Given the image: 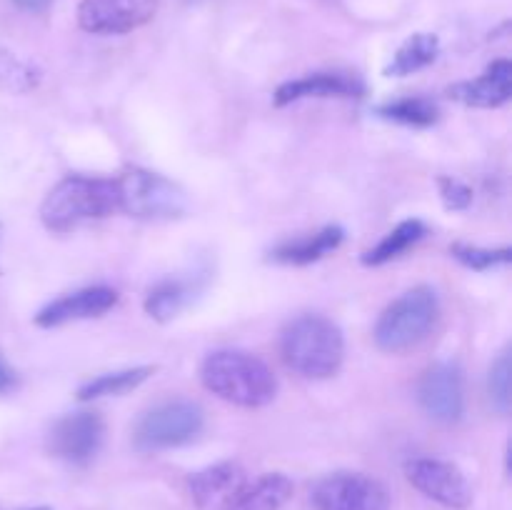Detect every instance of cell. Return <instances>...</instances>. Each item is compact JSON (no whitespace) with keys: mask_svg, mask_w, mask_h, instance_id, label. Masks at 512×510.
I'll return each instance as SVG.
<instances>
[{"mask_svg":"<svg viewBox=\"0 0 512 510\" xmlns=\"http://www.w3.org/2000/svg\"><path fill=\"white\" fill-rule=\"evenodd\" d=\"M205 390L238 408H265L278 395V378L263 358L245 350H213L200 363Z\"/></svg>","mask_w":512,"mask_h":510,"instance_id":"6da1fadb","label":"cell"},{"mask_svg":"<svg viewBox=\"0 0 512 510\" xmlns=\"http://www.w3.org/2000/svg\"><path fill=\"white\" fill-rule=\"evenodd\" d=\"M280 355L283 363L303 378H333L345 360L343 330L325 315H300L285 325Z\"/></svg>","mask_w":512,"mask_h":510,"instance_id":"7a4b0ae2","label":"cell"},{"mask_svg":"<svg viewBox=\"0 0 512 510\" xmlns=\"http://www.w3.org/2000/svg\"><path fill=\"white\" fill-rule=\"evenodd\" d=\"M118 210L115 178L68 175L53 185L40 205V220L50 233H70L93 220H103Z\"/></svg>","mask_w":512,"mask_h":510,"instance_id":"3957f363","label":"cell"},{"mask_svg":"<svg viewBox=\"0 0 512 510\" xmlns=\"http://www.w3.org/2000/svg\"><path fill=\"white\" fill-rule=\"evenodd\" d=\"M440 318V298L430 285H415L380 313L373 338L383 353H408L418 348Z\"/></svg>","mask_w":512,"mask_h":510,"instance_id":"277c9868","label":"cell"},{"mask_svg":"<svg viewBox=\"0 0 512 510\" xmlns=\"http://www.w3.org/2000/svg\"><path fill=\"white\" fill-rule=\"evenodd\" d=\"M118 210L138 220H175L188 213V195L178 183L145 168H128L115 178Z\"/></svg>","mask_w":512,"mask_h":510,"instance_id":"5b68a950","label":"cell"},{"mask_svg":"<svg viewBox=\"0 0 512 510\" xmlns=\"http://www.w3.org/2000/svg\"><path fill=\"white\" fill-rule=\"evenodd\" d=\"M205 428V410L193 400H165L138 418L133 445L140 453H163L183 448L200 438Z\"/></svg>","mask_w":512,"mask_h":510,"instance_id":"8992f818","label":"cell"},{"mask_svg":"<svg viewBox=\"0 0 512 510\" xmlns=\"http://www.w3.org/2000/svg\"><path fill=\"white\" fill-rule=\"evenodd\" d=\"M390 493L365 473H330L310 488L315 510H390Z\"/></svg>","mask_w":512,"mask_h":510,"instance_id":"52a82bcc","label":"cell"},{"mask_svg":"<svg viewBox=\"0 0 512 510\" xmlns=\"http://www.w3.org/2000/svg\"><path fill=\"white\" fill-rule=\"evenodd\" d=\"M405 478L418 493L448 510H468L473 505V485L450 460L413 458L405 463Z\"/></svg>","mask_w":512,"mask_h":510,"instance_id":"ba28073f","label":"cell"},{"mask_svg":"<svg viewBox=\"0 0 512 510\" xmlns=\"http://www.w3.org/2000/svg\"><path fill=\"white\" fill-rule=\"evenodd\" d=\"M418 403L435 423L455 425L465 415V375L455 360L430 365L418 380Z\"/></svg>","mask_w":512,"mask_h":510,"instance_id":"9c48e42d","label":"cell"},{"mask_svg":"<svg viewBox=\"0 0 512 510\" xmlns=\"http://www.w3.org/2000/svg\"><path fill=\"white\" fill-rule=\"evenodd\" d=\"M105 440V423L93 410H78L55 420L48 435V448L55 458L70 465L93 463Z\"/></svg>","mask_w":512,"mask_h":510,"instance_id":"30bf717a","label":"cell"},{"mask_svg":"<svg viewBox=\"0 0 512 510\" xmlns=\"http://www.w3.org/2000/svg\"><path fill=\"white\" fill-rule=\"evenodd\" d=\"M160 0H80L78 25L90 35H125L158 15Z\"/></svg>","mask_w":512,"mask_h":510,"instance_id":"8fae6325","label":"cell"},{"mask_svg":"<svg viewBox=\"0 0 512 510\" xmlns=\"http://www.w3.org/2000/svg\"><path fill=\"white\" fill-rule=\"evenodd\" d=\"M115 303H118V290L110 285H90V288L73 290V293L50 300L35 313L33 320L38 328H60L75 320L100 318L110 308H115Z\"/></svg>","mask_w":512,"mask_h":510,"instance_id":"7c38bea8","label":"cell"},{"mask_svg":"<svg viewBox=\"0 0 512 510\" xmlns=\"http://www.w3.org/2000/svg\"><path fill=\"white\" fill-rule=\"evenodd\" d=\"M365 83L355 73L325 70V73H308L303 78L288 80L278 85L273 93V103L278 108L293 105L308 98H363Z\"/></svg>","mask_w":512,"mask_h":510,"instance_id":"4fadbf2b","label":"cell"},{"mask_svg":"<svg viewBox=\"0 0 512 510\" xmlns=\"http://www.w3.org/2000/svg\"><path fill=\"white\" fill-rule=\"evenodd\" d=\"M245 485V470L240 463L223 460V463L208 465L188 478L190 500L198 510L223 508L235 493Z\"/></svg>","mask_w":512,"mask_h":510,"instance_id":"5bb4252c","label":"cell"},{"mask_svg":"<svg viewBox=\"0 0 512 510\" xmlns=\"http://www.w3.org/2000/svg\"><path fill=\"white\" fill-rule=\"evenodd\" d=\"M448 95L468 108H500L512 98V63L495 60L480 78L450 85Z\"/></svg>","mask_w":512,"mask_h":510,"instance_id":"9a60e30c","label":"cell"},{"mask_svg":"<svg viewBox=\"0 0 512 510\" xmlns=\"http://www.w3.org/2000/svg\"><path fill=\"white\" fill-rule=\"evenodd\" d=\"M345 240V230L340 225H325L318 233L303 235V238L285 240L270 250V260L280 265H310L323 260L333 250H338Z\"/></svg>","mask_w":512,"mask_h":510,"instance_id":"2e32d148","label":"cell"},{"mask_svg":"<svg viewBox=\"0 0 512 510\" xmlns=\"http://www.w3.org/2000/svg\"><path fill=\"white\" fill-rule=\"evenodd\" d=\"M293 498V480L283 473H265L243 485L223 510H283Z\"/></svg>","mask_w":512,"mask_h":510,"instance_id":"e0dca14e","label":"cell"},{"mask_svg":"<svg viewBox=\"0 0 512 510\" xmlns=\"http://www.w3.org/2000/svg\"><path fill=\"white\" fill-rule=\"evenodd\" d=\"M198 290L195 278H165L148 290L143 308L158 323H170L193 303Z\"/></svg>","mask_w":512,"mask_h":510,"instance_id":"ac0fdd59","label":"cell"},{"mask_svg":"<svg viewBox=\"0 0 512 510\" xmlns=\"http://www.w3.org/2000/svg\"><path fill=\"white\" fill-rule=\"evenodd\" d=\"M440 55V40L433 33H415L395 50L393 60L385 68L388 78H405V75H413L418 70L428 68L430 63H435V58Z\"/></svg>","mask_w":512,"mask_h":510,"instance_id":"d6986e66","label":"cell"},{"mask_svg":"<svg viewBox=\"0 0 512 510\" xmlns=\"http://www.w3.org/2000/svg\"><path fill=\"white\" fill-rule=\"evenodd\" d=\"M425 235H428V225H425L423 220L420 218L403 220V223L395 225V228L390 230V233L385 235L378 245H375V248L365 250L363 258L360 260H363V265L378 268V265H385V263H390V260L400 258L405 250L413 248V245H418Z\"/></svg>","mask_w":512,"mask_h":510,"instance_id":"ffe728a7","label":"cell"},{"mask_svg":"<svg viewBox=\"0 0 512 510\" xmlns=\"http://www.w3.org/2000/svg\"><path fill=\"white\" fill-rule=\"evenodd\" d=\"M153 373H155L153 365H135V368L103 373L98 375V378L80 385L78 400L80 403H88V400L110 398V395H125L130 393V390L138 388V385H143Z\"/></svg>","mask_w":512,"mask_h":510,"instance_id":"44dd1931","label":"cell"},{"mask_svg":"<svg viewBox=\"0 0 512 510\" xmlns=\"http://www.w3.org/2000/svg\"><path fill=\"white\" fill-rule=\"evenodd\" d=\"M375 113L383 120L410 125V128H430L440 118L438 103L433 98H425V95H408V98L390 100V103L378 105Z\"/></svg>","mask_w":512,"mask_h":510,"instance_id":"7402d4cb","label":"cell"},{"mask_svg":"<svg viewBox=\"0 0 512 510\" xmlns=\"http://www.w3.org/2000/svg\"><path fill=\"white\" fill-rule=\"evenodd\" d=\"M40 85V70L18 55L0 50V88L8 93H30Z\"/></svg>","mask_w":512,"mask_h":510,"instance_id":"603a6c76","label":"cell"},{"mask_svg":"<svg viewBox=\"0 0 512 510\" xmlns=\"http://www.w3.org/2000/svg\"><path fill=\"white\" fill-rule=\"evenodd\" d=\"M450 255L458 260L460 265L478 273H488V270L508 268L512 263V248H480V245H465L455 243L450 248Z\"/></svg>","mask_w":512,"mask_h":510,"instance_id":"cb8c5ba5","label":"cell"},{"mask_svg":"<svg viewBox=\"0 0 512 510\" xmlns=\"http://www.w3.org/2000/svg\"><path fill=\"white\" fill-rule=\"evenodd\" d=\"M488 395H490V405L498 410L500 415L510 413L512 405V363H510V353L505 350L498 360L490 368V378H488Z\"/></svg>","mask_w":512,"mask_h":510,"instance_id":"d4e9b609","label":"cell"},{"mask_svg":"<svg viewBox=\"0 0 512 510\" xmlns=\"http://www.w3.org/2000/svg\"><path fill=\"white\" fill-rule=\"evenodd\" d=\"M440 198L448 210H468L473 205V188L468 183L458 178H450V175H440L438 178Z\"/></svg>","mask_w":512,"mask_h":510,"instance_id":"484cf974","label":"cell"},{"mask_svg":"<svg viewBox=\"0 0 512 510\" xmlns=\"http://www.w3.org/2000/svg\"><path fill=\"white\" fill-rule=\"evenodd\" d=\"M15 388H18V373H15V370L5 363L3 355H0V395L10 393V390Z\"/></svg>","mask_w":512,"mask_h":510,"instance_id":"4316f807","label":"cell"},{"mask_svg":"<svg viewBox=\"0 0 512 510\" xmlns=\"http://www.w3.org/2000/svg\"><path fill=\"white\" fill-rule=\"evenodd\" d=\"M15 5H18V8H23V10H30V13H35V10H43V8H48L50 3H53V0H13Z\"/></svg>","mask_w":512,"mask_h":510,"instance_id":"83f0119b","label":"cell"},{"mask_svg":"<svg viewBox=\"0 0 512 510\" xmlns=\"http://www.w3.org/2000/svg\"><path fill=\"white\" fill-rule=\"evenodd\" d=\"M0 240H3V223H0Z\"/></svg>","mask_w":512,"mask_h":510,"instance_id":"f1b7e54d","label":"cell"},{"mask_svg":"<svg viewBox=\"0 0 512 510\" xmlns=\"http://www.w3.org/2000/svg\"><path fill=\"white\" fill-rule=\"evenodd\" d=\"M33 510H48V508H33Z\"/></svg>","mask_w":512,"mask_h":510,"instance_id":"f546056e","label":"cell"}]
</instances>
